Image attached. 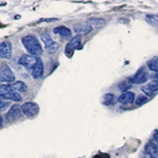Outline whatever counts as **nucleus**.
Here are the masks:
<instances>
[{"label": "nucleus", "instance_id": "f257e3e1", "mask_svg": "<svg viewBox=\"0 0 158 158\" xmlns=\"http://www.w3.org/2000/svg\"><path fill=\"white\" fill-rule=\"evenodd\" d=\"M22 42L24 47L32 56H38L42 54L43 49L37 38L32 35H28L22 37Z\"/></svg>", "mask_w": 158, "mask_h": 158}, {"label": "nucleus", "instance_id": "f03ea898", "mask_svg": "<svg viewBox=\"0 0 158 158\" xmlns=\"http://www.w3.org/2000/svg\"><path fill=\"white\" fill-rule=\"evenodd\" d=\"M40 58L37 57V56L29 54H24L20 57L19 60H18V63L20 65H22V67H25V69L32 71V70L36 67V65L37 64Z\"/></svg>", "mask_w": 158, "mask_h": 158}, {"label": "nucleus", "instance_id": "7ed1b4c3", "mask_svg": "<svg viewBox=\"0 0 158 158\" xmlns=\"http://www.w3.org/2000/svg\"><path fill=\"white\" fill-rule=\"evenodd\" d=\"M40 39H41L42 41L44 44V47L46 51H47L48 53L51 54H53L56 51L58 50L59 47V44L57 42L54 41L52 40V36H50L49 33L48 32H43L40 34Z\"/></svg>", "mask_w": 158, "mask_h": 158}, {"label": "nucleus", "instance_id": "20e7f679", "mask_svg": "<svg viewBox=\"0 0 158 158\" xmlns=\"http://www.w3.org/2000/svg\"><path fill=\"white\" fill-rule=\"evenodd\" d=\"M15 76L10 67L6 63H2L0 67V81L1 82H14Z\"/></svg>", "mask_w": 158, "mask_h": 158}, {"label": "nucleus", "instance_id": "39448f33", "mask_svg": "<svg viewBox=\"0 0 158 158\" xmlns=\"http://www.w3.org/2000/svg\"><path fill=\"white\" fill-rule=\"evenodd\" d=\"M21 107L23 114H25L29 118H33L39 113V105L35 102L32 101L25 102Z\"/></svg>", "mask_w": 158, "mask_h": 158}, {"label": "nucleus", "instance_id": "423d86ee", "mask_svg": "<svg viewBox=\"0 0 158 158\" xmlns=\"http://www.w3.org/2000/svg\"><path fill=\"white\" fill-rule=\"evenodd\" d=\"M81 48V36L77 35L74 37L71 38L70 41L67 44L66 48H65V53L68 57L73 55L74 51L76 49Z\"/></svg>", "mask_w": 158, "mask_h": 158}, {"label": "nucleus", "instance_id": "0eeeda50", "mask_svg": "<svg viewBox=\"0 0 158 158\" xmlns=\"http://www.w3.org/2000/svg\"><path fill=\"white\" fill-rule=\"evenodd\" d=\"M148 78H149V74L147 71L145 70L144 67H141L138 69L135 75L130 78V80L133 84H142L146 82Z\"/></svg>", "mask_w": 158, "mask_h": 158}, {"label": "nucleus", "instance_id": "6e6552de", "mask_svg": "<svg viewBox=\"0 0 158 158\" xmlns=\"http://www.w3.org/2000/svg\"><path fill=\"white\" fill-rule=\"evenodd\" d=\"M22 113V107H20L18 104H15L10 108L7 113L6 114V120H7V122H13V121L17 120L21 117Z\"/></svg>", "mask_w": 158, "mask_h": 158}, {"label": "nucleus", "instance_id": "1a4fd4ad", "mask_svg": "<svg viewBox=\"0 0 158 158\" xmlns=\"http://www.w3.org/2000/svg\"><path fill=\"white\" fill-rule=\"evenodd\" d=\"M142 91L149 97L154 95V94L158 91V77H155L149 84L142 87Z\"/></svg>", "mask_w": 158, "mask_h": 158}, {"label": "nucleus", "instance_id": "9d476101", "mask_svg": "<svg viewBox=\"0 0 158 158\" xmlns=\"http://www.w3.org/2000/svg\"><path fill=\"white\" fill-rule=\"evenodd\" d=\"M12 55V44L9 41H4L0 46V57L2 59H10Z\"/></svg>", "mask_w": 158, "mask_h": 158}, {"label": "nucleus", "instance_id": "9b49d317", "mask_svg": "<svg viewBox=\"0 0 158 158\" xmlns=\"http://www.w3.org/2000/svg\"><path fill=\"white\" fill-rule=\"evenodd\" d=\"M144 152L149 158L158 157V146L156 143L149 142L146 144L144 147Z\"/></svg>", "mask_w": 158, "mask_h": 158}, {"label": "nucleus", "instance_id": "f8f14e48", "mask_svg": "<svg viewBox=\"0 0 158 158\" xmlns=\"http://www.w3.org/2000/svg\"><path fill=\"white\" fill-rule=\"evenodd\" d=\"M135 94L132 92H125L117 98V101L122 104H129L135 101Z\"/></svg>", "mask_w": 158, "mask_h": 158}, {"label": "nucleus", "instance_id": "ddd939ff", "mask_svg": "<svg viewBox=\"0 0 158 158\" xmlns=\"http://www.w3.org/2000/svg\"><path fill=\"white\" fill-rule=\"evenodd\" d=\"M74 32L79 34L86 35L93 30V27L87 22H85V23H79L74 25Z\"/></svg>", "mask_w": 158, "mask_h": 158}, {"label": "nucleus", "instance_id": "4468645a", "mask_svg": "<svg viewBox=\"0 0 158 158\" xmlns=\"http://www.w3.org/2000/svg\"><path fill=\"white\" fill-rule=\"evenodd\" d=\"M53 32H54L55 34L59 35L62 37L69 38L71 36V31H70V29L66 27V26H63V25L56 27L53 29Z\"/></svg>", "mask_w": 158, "mask_h": 158}, {"label": "nucleus", "instance_id": "2eb2a0df", "mask_svg": "<svg viewBox=\"0 0 158 158\" xmlns=\"http://www.w3.org/2000/svg\"><path fill=\"white\" fill-rule=\"evenodd\" d=\"M44 67L43 61L40 59L39 62H38L37 64L36 65V67H34V69H33L32 71V77L35 79L41 77V76L43 75L44 74Z\"/></svg>", "mask_w": 158, "mask_h": 158}, {"label": "nucleus", "instance_id": "dca6fc26", "mask_svg": "<svg viewBox=\"0 0 158 158\" xmlns=\"http://www.w3.org/2000/svg\"><path fill=\"white\" fill-rule=\"evenodd\" d=\"M115 102H116V97H115V94H111V93L104 94V96L101 98V103L106 106L113 105L115 104Z\"/></svg>", "mask_w": 158, "mask_h": 158}, {"label": "nucleus", "instance_id": "f3484780", "mask_svg": "<svg viewBox=\"0 0 158 158\" xmlns=\"http://www.w3.org/2000/svg\"><path fill=\"white\" fill-rule=\"evenodd\" d=\"M88 24H89L93 28H97V29H101V28L104 27L106 22L105 20L102 19V18H89L86 21Z\"/></svg>", "mask_w": 158, "mask_h": 158}, {"label": "nucleus", "instance_id": "a211bd4d", "mask_svg": "<svg viewBox=\"0 0 158 158\" xmlns=\"http://www.w3.org/2000/svg\"><path fill=\"white\" fill-rule=\"evenodd\" d=\"M0 97H1V99H2V100H10V101H16V102L21 101L22 99V96L20 95L18 92L16 91H12L9 93V94L0 96Z\"/></svg>", "mask_w": 158, "mask_h": 158}, {"label": "nucleus", "instance_id": "6ab92c4d", "mask_svg": "<svg viewBox=\"0 0 158 158\" xmlns=\"http://www.w3.org/2000/svg\"><path fill=\"white\" fill-rule=\"evenodd\" d=\"M13 90H15V91L21 92V93H25V92L27 91L28 87L27 85L22 81H15V82L13 83L12 85Z\"/></svg>", "mask_w": 158, "mask_h": 158}, {"label": "nucleus", "instance_id": "aec40b11", "mask_svg": "<svg viewBox=\"0 0 158 158\" xmlns=\"http://www.w3.org/2000/svg\"><path fill=\"white\" fill-rule=\"evenodd\" d=\"M147 67L152 71L158 73V56L153 57L147 62Z\"/></svg>", "mask_w": 158, "mask_h": 158}, {"label": "nucleus", "instance_id": "412c9836", "mask_svg": "<svg viewBox=\"0 0 158 158\" xmlns=\"http://www.w3.org/2000/svg\"><path fill=\"white\" fill-rule=\"evenodd\" d=\"M146 21L148 24L153 27H158V15H147L146 16Z\"/></svg>", "mask_w": 158, "mask_h": 158}, {"label": "nucleus", "instance_id": "4be33fe9", "mask_svg": "<svg viewBox=\"0 0 158 158\" xmlns=\"http://www.w3.org/2000/svg\"><path fill=\"white\" fill-rule=\"evenodd\" d=\"M132 84H133V83L131 82V80H130V78L127 79V80H125V81H121V82L119 83L118 85V89L121 90V91H123V93H125V92H127V90L130 89L132 87Z\"/></svg>", "mask_w": 158, "mask_h": 158}, {"label": "nucleus", "instance_id": "5701e85b", "mask_svg": "<svg viewBox=\"0 0 158 158\" xmlns=\"http://www.w3.org/2000/svg\"><path fill=\"white\" fill-rule=\"evenodd\" d=\"M14 91L12 88V85L9 84H2L0 86V96L7 94L10 92Z\"/></svg>", "mask_w": 158, "mask_h": 158}, {"label": "nucleus", "instance_id": "b1692460", "mask_svg": "<svg viewBox=\"0 0 158 158\" xmlns=\"http://www.w3.org/2000/svg\"><path fill=\"white\" fill-rule=\"evenodd\" d=\"M148 97L146 95H143V94H140L139 96H138V97L135 100V104L137 106H141L142 104H144L145 103H146L148 101Z\"/></svg>", "mask_w": 158, "mask_h": 158}, {"label": "nucleus", "instance_id": "393cba45", "mask_svg": "<svg viewBox=\"0 0 158 158\" xmlns=\"http://www.w3.org/2000/svg\"><path fill=\"white\" fill-rule=\"evenodd\" d=\"M151 140L152 142L157 144L158 143V130H154L152 134V137H151Z\"/></svg>", "mask_w": 158, "mask_h": 158}, {"label": "nucleus", "instance_id": "a878e982", "mask_svg": "<svg viewBox=\"0 0 158 158\" xmlns=\"http://www.w3.org/2000/svg\"><path fill=\"white\" fill-rule=\"evenodd\" d=\"M10 105L9 102H6V101H3L2 99H1V101H0V111H3L6 108H7Z\"/></svg>", "mask_w": 158, "mask_h": 158}, {"label": "nucleus", "instance_id": "bb28decb", "mask_svg": "<svg viewBox=\"0 0 158 158\" xmlns=\"http://www.w3.org/2000/svg\"><path fill=\"white\" fill-rule=\"evenodd\" d=\"M157 158H158V157H157Z\"/></svg>", "mask_w": 158, "mask_h": 158}]
</instances>
